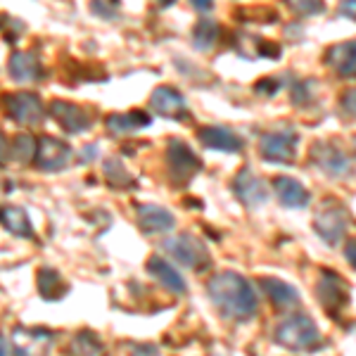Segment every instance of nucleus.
<instances>
[{
    "label": "nucleus",
    "instance_id": "nucleus-1",
    "mask_svg": "<svg viewBox=\"0 0 356 356\" xmlns=\"http://www.w3.org/2000/svg\"><path fill=\"white\" fill-rule=\"evenodd\" d=\"M207 292L214 307L231 321H250L259 309V300L252 283L235 271H221L211 275Z\"/></svg>",
    "mask_w": 356,
    "mask_h": 356
},
{
    "label": "nucleus",
    "instance_id": "nucleus-2",
    "mask_svg": "<svg viewBox=\"0 0 356 356\" xmlns=\"http://www.w3.org/2000/svg\"><path fill=\"white\" fill-rule=\"evenodd\" d=\"M273 340L290 352H316L323 342L318 325L307 314H292L275 325Z\"/></svg>",
    "mask_w": 356,
    "mask_h": 356
},
{
    "label": "nucleus",
    "instance_id": "nucleus-3",
    "mask_svg": "<svg viewBox=\"0 0 356 356\" xmlns=\"http://www.w3.org/2000/svg\"><path fill=\"white\" fill-rule=\"evenodd\" d=\"M164 250L169 252L181 266H188V268H193V271H204L211 264L207 245L191 233H178L174 238H169L164 243Z\"/></svg>",
    "mask_w": 356,
    "mask_h": 356
},
{
    "label": "nucleus",
    "instance_id": "nucleus-4",
    "mask_svg": "<svg viewBox=\"0 0 356 356\" xmlns=\"http://www.w3.org/2000/svg\"><path fill=\"white\" fill-rule=\"evenodd\" d=\"M3 107H5V114L19 126H41L45 122L43 100L36 93H29V90L5 93Z\"/></svg>",
    "mask_w": 356,
    "mask_h": 356
},
{
    "label": "nucleus",
    "instance_id": "nucleus-5",
    "mask_svg": "<svg viewBox=\"0 0 356 356\" xmlns=\"http://www.w3.org/2000/svg\"><path fill=\"white\" fill-rule=\"evenodd\" d=\"M347 226H349V214L340 202L328 200V202L321 204L318 214L314 219V228L325 243L328 245L342 243L344 235H347Z\"/></svg>",
    "mask_w": 356,
    "mask_h": 356
},
{
    "label": "nucleus",
    "instance_id": "nucleus-6",
    "mask_svg": "<svg viewBox=\"0 0 356 356\" xmlns=\"http://www.w3.org/2000/svg\"><path fill=\"white\" fill-rule=\"evenodd\" d=\"M74 159V150L72 145L60 138L53 136H41L38 138V150H36V169L48 171V174H55V171H62L72 164Z\"/></svg>",
    "mask_w": 356,
    "mask_h": 356
},
{
    "label": "nucleus",
    "instance_id": "nucleus-7",
    "mask_svg": "<svg viewBox=\"0 0 356 356\" xmlns=\"http://www.w3.org/2000/svg\"><path fill=\"white\" fill-rule=\"evenodd\" d=\"M166 166L174 183H188L191 178L202 169V162L183 140H169L166 147Z\"/></svg>",
    "mask_w": 356,
    "mask_h": 356
},
{
    "label": "nucleus",
    "instance_id": "nucleus-8",
    "mask_svg": "<svg viewBox=\"0 0 356 356\" xmlns=\"http://www.w3.org/2000/svg\"><path fill=\"white\" fill-rule=\"evenodd\" d=\"M297 134L295 131H271L259 138V152L266 162L290 164L297 152Z\"/></svg>",
    "mask_w": 356,
    "mask_h": 356
},
{
    "label": "nucleus",
    "instance_id": "nucleus-9",
    "mask_svg": "<svg viewBox=\"0 0 356 356\" xmlns=\"http://www.w3.org/2000/svg\"><path fill=\"white\" fill-rule=\"evenodd\" d=\"M150 110L164 119H174V122H186L191 119L188 102L174 86H157L150 95Z\"/></svg>",
    "mask_w": 356,
    "mask_h": 356
},
{
    "label": "nucleus",
    "instance_id": "nucleus-10",
    "mask_svg": "<svg viewBox=\"0 0 356 356\" xmlns=\"http://www.w3.org/2000/svg\"><path fill=\"white\" fill-rule=\"evenodd\" d=\"M312 159L321 171H325L332 178L349 176V171H352L349 157L337 145H332V143H316L312 147Z\"/></svg>",
    "mask_w": 356,
    "mask_h": 356
},
{
    "label": "nucleus",
    "instance_id": "nucleus-11",
    "mask_svg": "<svg viewBox=\"0 0 356 356\" xmlns=\"http://www.w3.org/2000/svg\"><path fill=\"white\" fill-rule=\"evenodd\" d=\"M50 117L60 124L62 131L67 134H83L86 129H90V114L83 110L81 105H74L67 100H53L50 102Z\"/></svg>",
    "mask_w": 356,
    "mask_h": 356
},
{
    "label": "nucleus",
    "instance_id": "nucleus-12",
    "mask_svg": "<svg viewBox=\"0 0 356 356\" xmlns=\"http://www.w3.org/2000/svg\"><path fill=\"white\" fill-rule=\"evenodd\" d=\"M233 193H235V197L245 207H250V209H257V207L266 204V200H268L264 181L259 176L252 174L250 169L238 171V176L233 178Z\"/></svg>",
    "mask_w": 356,
    "mask_h": 356
},
{
    "label": "nucleus",
    "instance_id": "nucleus-13",
    "mask_svg": "<svg viewBox=\"0 0 356 356\" xmlns=\"http://www.w3.org/2000/svg\"><path fill=\"white\" fill-rule=\"evenodd\" d=\"M8 74L17 83H36L43 81V65L31 50H15L8 60Z\"/></svg>",
    "mask_w": 356,
    "mask_h": 356
},
{
    "label": "nucleus",
    "instance_id": "nucleus-14",
    "mask_svg": "<svg viewBox=\"0 0 356 356\" xmlns=\"http://www.w3.org/2000/svg\"><path fill=\"white\" fill-rule=\"evenodd\" d=\"M316 295H318V300L323 302V307L328 309V312H340L344 304H347L349 290H347V283H344L337 273L323 271L318 280V288H316Z\"/></svg>",
    "mask_w": 356,
    "mask_h": 356
},
{
    "label": "nucleus",
    "instance_id": "nucleus-15",
    "mask_svg": "<svg viewBox=\"0 0 356 356\" xmlns=\"http://www.w3.org/2000/svg\"><path fill=\"white\" fill-rule=\"evenodd\" d=\"M200 143L209 150H221V152H240L245 147L243 138L235 131L226 129V126H204L200 129Z\"/></svg>",
    "mask_w": 356,
    "mask_h": 356
},
{
    "label": "nucleus",
    "instance_id": "nucleus-16",
    "mask_svg": "<svg viewBox=\"0 0 356 356\" xmlns=\"http://www.w3.org/2000/svg\"><path fill=\"white\" fill-rule=\"evenodd\" d=\"M136 216H138V226L145 233H166L176 226L174 214L159 204H138Z\"/></svg>",
    "mask_w": 356,
    "mask_h": 356
},
{
    "label": "nucleus",
    "instance_id": "nucleus-17",
    "mask_svg": "<svg viewBox=\"0 0 356 356\" xmlns=\"http://www.w3.org/2000/svg\"><path fill=\"white\" fill-rule=\"evenodd\" d=\"M55 335L48 330H26L17 328L13 337V352L15 356H38L41 349H48Z\"/></svg>",
    "mask_w": 356,
    "mask_h": 356
},
{
    "label": "nucleus",
    "instance_id": "nucleus-18",
    "mask_svg": "<svg viewBox=\"0 0 356 356\" xmlns=\"http://www.w3.org/2000/svg\"><path fill=\"white\" fill-rule=\"evenodd\" d=\"M273 191H275V197L280 200V204L290 207V209H300V207H307L312 195H309L307 188L302 186L300 181L290 176H278L273 178Z\"/></svg>",
    "mask_w": 356,
    "mask_h": 356
},
{
    "label": "nucleus",
    "instance_id": "nucleus-19",
    "mask_svg": "<svg viewBox=\"0 0 356 356\" xmlns=\"http://www.w3.org/2000/svg\"><path fill=\"white\" fill-rule=\"evenodd\" d=\"M325 62L330 65L332 72H337L340 76L352 79L356 76V41H344L328 48L325 53Z\"/></svg>",
    "mask_w": 356,
    "mask_h": 356
},
{
    "label": "nucleus",
    "instance_id": "nucleus-20",
    "mask_svg": "<svg viewBox=\"0 0 356 356\" xmlns=\"http://www.w3.org/2000/svg\"><path fill=\"white\" fill-rule=\"evenodd\" d=\"M105 126L114 138H122V136L136 134V131L150 126V117L143 110H134L126 114H110V117L105 119Z\"/></svg>",
    "mask_w": 356,
    "mask_h": 356
},
{
    "label": "nucleus",
    "instance_id": "nucleus-21",
    "mask_svg": "<svg viewBox=\"0 0 356 356\" xmlns=\"http://www.w3.org/2000/svg\"><path fill=\"white\" fill-rule=\"evenodd\" d=\"M147 271H150L166 290L176 292V295H183V292L188 290L186 278L181 275V271L171 266L166 259H162V257H150V259H147Z\"/></svg>",
    "mask_w": 356,
    "mask_h": 356
},
{
    "label": "nucleus",
    "instance_id": "nucleus-22",
    "mask_svg": "<svg viewBox=\"0 0 356 356\" xmlns=\"http://www.w3.org/2000/svg\"><path fill=\"white\" fill-rule=\"evenodd\" d=\"M261 290L266 292V297L271 300L273 307L278 309H292L300 304V292L292 288L290 283L285 280H278V278H261L259 280Z\"/></svg>",
    "mask_w": 356,
    "mask_h": 356
},
{
    "label": "nucleus",
    "instance_id": "nucleus-23",
    "mask_svg": "<svg viewBox=\"0 0 356 356\" xmlns=\"http://www.w3.org/2000/svg\"><path fill=\"white\" fill-rule=\"evenodd\" d=\"M0 223L5 226V231L17 235V238H33V223L29 219V214L17 204H5L0 207Z\"/></svg>",
    "mask_w": 356,
    "mask_h": 356
},
{
    "label": "nucleus",
    "instance_id": "nucleus-24",
    "mask_svg": "<svg viewBox=\"0 0 356 356\" xmlns=\"http://www.w3.org/2000/svg\"><path fill=\"white\" fill-rule=\"evenodd\" d=\"M36 285H38V292H41L43 300L48 302H57L67 295V283L65 278L60 275V271L53 266H41L36 273Z\"/></svg>",
    "mask_w": 356,
    "mask_h": 356
},
{
    "label": "nucleus",
    "instance_id": "nucleus-25",
    "mask_svg": "<svg viewBox=\"0 0 356 356\" xmlns=\"http://www.w3.org/2000/svg\"><path fill=\"white\" fill-rule=\"evenodd\" d=\"M69 356H107V349L95 332L79 330L69 342Z\"/></svg>",
    "mask_w": 356,
    "mask_h": 356
},
{
    "label": "nucleus",
    "instance_id": "nucleus-26",
    "mask_svg": "<svg viewBox=\"0 0 356 356\" xmlns=\"http://www.w3.org/2000/svg\"><path fill=\"white\" fill-rule=\"evenodd\" d=\"M219 36H221V26L216 24L214 19H202L195 24L193 29V45L195 50H200V53H207V50H211L216 43H219Z\"/></svg>",
    "mask_w": 356,
    "mask_h": 356
},
{
    "label": "nucleus",
    "instance_id": "nucleus-27",
    "mask_svg": "<svg viewBox=\"0 0 356 356\" xmlns=\"http://www.w3.org/2000/svg\"><path fill=\"white\" fill-rule=\"evenodd\" d=\"M36 150L38 138H33L31 134H19L10 143V159H15L17 164H29L36 159Z\"/></svg>",
    "mask_w": 356,
    "mask_h": 356
},
{
    "label": "nucleus",
    "instance_id": "nucleus-28",
    "mask_svg": "<svg viewBox=\"0 0 356 356\" xmlns=\"http://www.w3.org/2000/svg\"><path fill=\"white\" fill-rule=\"evenodd\" d=\"M105 176H107V181H110V186L114 188H126V186H131V176H129V171L124 169V164L119 162V159H107L105 162Z\"/></svg>",
    "mask_w": 356,
    "mask_h": 356
},
{
    "label": "nucleus",
    "instance_id": "nucleus-29",
    "mask_svg": "<svg viewBox=\"0 0 356 356\" xmlns=\"http://www.w3.org/2000/svg\"><path fill=\"white\" fill-rule=\"evenodd\" d=\"M90 13L105 17V19H110V17H114L119 13V3H90Z\"/></svg>",
    "mask_w": 356,
    "mask_h": 356
},
{
    "label": "nucleus",
    "instance_id": "nucleus-30",
    "mask_svg": "<svg viewBox=\"0 0 356 356\" xmlns=\"http://www.w3.org/2000/svg\"><path fill=\"white\" fill-rule=\"evenodd\" d=\"M342 110L344 114H349L352 119H356V88H349L342 95Z\"/></svg>",
    "mask_w": 356,
    "mask_h": 356
},
{
    "label": "nucleus",
    "instance_id": "nucleus-31",
    "mask_svg": "<svg viewBox=\"0 0 356 356\" xmlns=\"http://www.w3.org/2000/svg\"><path fill=\"white\" fill-rule=\"evenodd\" d=\"M290 8L295 10L297 15H316V13H323V5H321V3H290Z\"/></svg>",
    "mask_w": 356,
    "mask_h": 356
},
{
    "label": "nucleus",
    "instance_id": "nucleus-32",
    "mask_svg": "<svg viewBox=\"0 0 356 356\" xmlns=\"http://www.w3.org/2000/svg\"><path fill=\"white\" fill-rule=\"evenodd\" d=\"M8 162H10V140H8V136L0 131V169Z\"/></svg>",
    "mask_w": 356,
    "mask_h": 356
},
{
    "label": "nucleus",
    "instance_id": "nucleus-33",
    "mask_svg": "<svg viewBox=\"0 0 356 356\" xmlns=\"http://www.w3.org/2000/svg\"><path fill=\"white\" fill-rule=\"evenodd\" d=\"M340 15L349 17V19L356 22V0H347V3L340 5Z\"/></svg>",
    "mask_w": 356,
    "mask_h": 356
},
{
    "label": "nucleus",
    "instance_id": "nucleus-34",
    "mask_svg": "<svg viewBox=\"0 0 356 356\" xmlns=\"http://www.w3.org/2000/svg\"><path fill=\"white\" fill-rule=\"evenodd\" d=\"M344 254H347V261L356 268V240H352V243L347 245V252H344Z\"/></svg>",
    "mask_w": 356,
    "mask_h": 356
},
{
    "label": "nucleus",
    "instance_id": "nucleus-35",
    "mask_svg": "<svg viewBox=\"0 0 356 356\" xmlns=\"http://www.w3.org/2000/svg\"><path fill=\"white\" fill-rule=\"evenodd\" d=\"M95 152H97V145H86V147H83L81 162H93V159H95Z\"/></svg>",
    "mask_w": 356,
    "mask_h": 356
},
{
    "label": "nucleus",
    "instance_id": "nucleus-36",
    "mask_svg": "<svg viewBox=\"0 0 356 356\" xmlns=\"http://www.w3.org/2000/svg\"><path fill=\"white\" fill-rule=\"evenodd\" d=\"M134 356H157V349L154 347H138Z\"/></svg>",
    "mask_w": 356,
    "mask_h": 356
},
{
    "label": "nucleus",
    "instance_id": "nucleus-37",
    "mask_svg": "<svg viewBox=\"0 0 356 356\" xmlns=\"http://www.w3.org/2000/svg\"><path fill=\"white\" fill-rule=\"evenodd\" d=\"M193 8H195V10H204V13H209V10L214 8V5H211V3H202V0H195Z\"/></svg>",
    "mask_w": 356,
    "mask_h": 356
},
{
    "label": "nucleus",
    "instance_id": "nucleus-38",
    "mask_svg": "<svg viewBox=\"0 0 356 356\" xmlns=\"http://www.w3.org/2000/svg\"><path fill=\"white\" fill-rule=\"evenodd\" d=\"M0 356H10V347H8V340L0 335Z\"/></svg>",
    "mask_w": 356,
    "mask_h": 356
}]
</instances>
